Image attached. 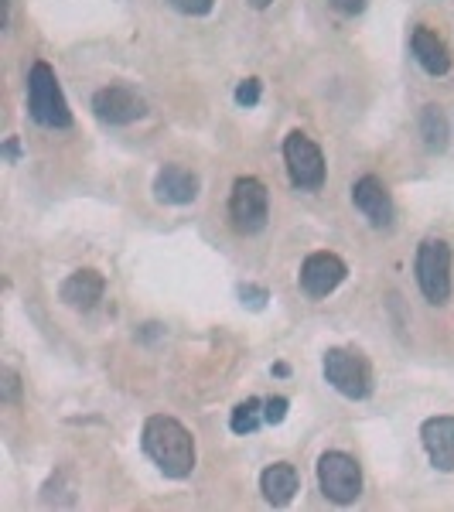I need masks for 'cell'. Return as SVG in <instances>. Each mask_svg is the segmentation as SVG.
Here are the masks:
<instances>
[{
    "label": "cell",
    "instance_id": "1",
    "mask_svg": "<svg viewBox=\"0 0 454 512\" xmlns=\"http://www.w3.org/2000/svg\"><path fill=\"white\" fill-rule=\"evenodd\" d=\"M140 448L158 465V472L164 478L181 482V478L195 472V437L175 417H164V414L147 417L144 431H140Z\"/></svg>",
    "mask_w": 454,
    "mask_h": 512
},
{
    "label": "cell",
    "instance_id": "2",
    "mask_svg": "<svg viewBox=\"0 0 454 512\" xmlns=\"http://www.w3.org/2000/svg\"><path fill=\"white\" fill-rule=\"evenodd\" d=\"M28 113H31V120L48 130L72 127L69 99H65L59 76H55V69L48 62H35L28 72Z\"/></svg>",
    "mask_w": 454,
    "mask_h": 512
},
{
    "label": "cell",
    "instance_id": "3",
    "mask_svg": "<svg viewBox=\"0 0 454 512\" xmlns=\"http://www.w3.org/2000/svg\"><path fill=\"white\" fill-rule=\"evenodd\" d=\"M321 373H325V383L335 393H342L345 400H369L373 396V366L359 349H349V345L328 349L325 359H321Z\"/></svg>",
    "mask_w": 454,
    "mask_h": 512
},
{
    "label": "cell",
    "instance_id": "4",
    "mask_svg": "<svg viewBox=\"0 0 454 512\" xmlns=\"http://www.w3.org/2000/svg\"><path fill=\"white\" fill-rule=\"evenodd\" d=\"M451 260H454L451 246L444 239L427 236L417 246V260H414L417 287L424 294V301L437 304V308L451 301Z\"/></svg>",
    "mask_w": 454,
    "mask_h": 512
},
{
    "label": "cell",
    "instance_id": "5",
    "mask_svg": "<svg viewBox=\"0 0 454 512\" xmlns=\"http://www.w3.org/2000/svg\"><path fill=\"white\" fill-rule=\"evenodd\" d=\"M270 219V192L260 178L246 175L236 178L233 195H229V222L239 236H257L267 229Z\"/></svg>",
    "mask_w": 454,
    "mask_h": 512
},
{
    "label": "cell",
    "instance_id": "6",
    "mask_svg": "<svg viewBox=\"0 0 454 512\" xmlns=\"http://www.w3.org/2000/svg\"><path fill=\"white\" fill-rule=\"evenodd\" d=\"M318 485L328 502H335V506H352L362 495L359 461L345 451H325L318 458Z\"/></svg>",
    "mask_w": 454,
    "mask_h": 512
},
{
    "label": "cell",
    "instance_id": "7",
    "mask_svg": "<svg viewBox=\"0 0 454 512\" xmlns=\"http://www.w3.org/2000/svg\"><path fill=\"white\" fill-rule=\"evenodd\" d=\"M284 164L297 192H318V188L325 185V175H328L325 154H321V147L308 134H301V130L284 137Z\"/></svg>",
    "mask_w": 454,
    "mask_h": 512
},
{
    "label": "cell",
    "instance_id": "8",
    "mask_svg": "<svg viewBox=\"0 0 454 512\" xmlns=\"http://www.w3.org/2000/svg\"><path fill=\"white\" fill-rule=\"evenodd\" d=\"M349 277V267L338 253H311L308 260L301 263V274H297V284L301 291L311 297V301H321V297L335 294L338 287Z\"/></svg>",
    "mask_w": 454,
    "mask_h": 512
},
{
    "label": "cell",
    "instance_id": "9",
    "mask_svg": "<svg viewBox=\"0 0 454 512\" xmlns=\"http://www.w3.org/2000/svg\"><path fill=\"white\" fill-rule=\"evenodd\" d=\"M93 113L96 120L110 123V127H130V123L147 117V103L130 86H103L93 96Z\"/></svg>",
    "mask_w": 454,
    "mask_h": 512
},
{
    "label": "cell",
    "instance_id": "10",
    "mask_svg": "<svg viewBox=\"0 0 454 512\" xmlns=\"http://www.w3.org/2000/svg\"><path fill=\"white\" fill-rule=\"evenodd\" d=\"M352 205L366 216V222L373 229H390L396 219V205H393L390 188H386L376 175H362L356 185H352Z\"/></svg>",
    "mask_w": 454,
    "mask_h": 512
},
{
    "label": "cell",
    "instance_id": "11",
    "mask_svg": "<svg viewBox=\"0 0 454 512\" xmlns=\"http://www.w3.org/2000/svg\"><path fill=\"white\" fill-rule=\"evenodd\" d=\"M420 444H424L427 458L437 472H454V417H427L420 424Z\"/></svg>",
    "mask_w": 454,
    "mask_h": 512
},
{
    "label": "cell",
    "instance_id": "12",
    "mask_svg": "<svg viewBox=\"0 0 454 512\" xmlns=\"http://www.w3.org/2000/svg\"><path fill=\"white\" fill-rule=\"evenodd\" d=\"M198 188H202L198 175L181 168V164H164L158 178H154V198L161 205H192L198 198Z\"/></svg>",
    "mask_w": 454,
    "mask_h": 512
},
{
    "label": "cell",
    "instance_id": "13",
    "mask_svg": "<svg viewBox=\"0 0 454 512\" xmlns=\"http://www.w3.org/2000/svg\"><path fill=\"white\" fill-rule=\"evenodd\" d=\"M410 48H414V59H417L420 69L427 72V76L441 79V76H448V72H451V52H448V45H444L441 35L427 28V24L414 28V35H410Z\"/></svg>",
    "mask_w": 454,
    "mask_h": 512
},
{
    "label": "cell",
    "instance_id": "14",
    "mask_svg": "<svg viewBox=\"0 0 454 512\" xmlns=\"http://www.w3.org/2000/svg\"><path fill=\"white\" fill-rule=\"evenodd\" d=\"M103 291H106L103 274H96V270H76V274L62 280L59 297L72 311H93L103 301Z\"/></svg>",
    "mask_w": 454,
    "mask_h": 512
},
{
    "label": "cell",
    "instance_id": "15",
    "mask_svg": "<svg viewBox=\"0 0 454 512\" xmlns=\"http://www.w3.org/2000/svg\"><path fill=\"white\" fill-rule=\"evenodd\" d=\"M297 489H301V475H297L294 465H287V461H274V465L263 468L260 492H263V499H267L274 509L291 506Z\"/></svg>",
    "mask_w": 454,
    "mask_h": 512
},
{
    "label": "cell",
    "instance_id": "16",
    "mask_svg": "<svg viewBox=\"0 0 454 512\" xmlns=\"http://www.w3.org/2000/svg\"><path fill=\"white\" fill-rule=\"evenodd\" d=\"M420 137H424V144H427V151H444L448 147V137H451V130H448V117H444V110L441 106H424L420 110Z\"/></svg>",
    "mask_w": 454,
    "mask_h": 512
},
{
    "label": "cell",
    "instance_id": "17",
    "mask_svg": "<svg viewBox=\"0 0 454 512\" xmlns=\"http://www.w3.org/2000/svg\"><path fill=\"white\" fill-rule=\"evenodd\" d=\"M263 424H267V417H263V400H257V396L243 400L233 410V417H229V427H233V434H239V437L257 434Z\"/></svg>",
    "mask_w": 454,
    "mask_h": 512
},
{
    "label": "cell",
    "instance_id": "18",
    "mask_svg": "<svg viewBox=\"0 0 454 512\" xmlns=\"http://www.w3.org/2000/svg\"><path fill=\"white\" fill-rule=\"evenodd\" d=\"M260 96H263V82L260 79H243L236 86V103L246 106V110H253V106L260 103Z\"/></svg>",
    "mask_w": 454,
    "mask_h": 512
},
{
    "label": "cell",
    "instance_id": "19",
    "mask_svg": "<svg viewBox=\"0 0 454 512\" xmlns=\"http://www.w3.org/2000/svg\"><path fill=\"white\" fill-rule=\"evenodd\" d=\"M287 410H291V400H287V396H270V400H263V417H267L270 427L284 424Z\"/></svg>",
    "mask_w": 454,
    "mask_h": 512
},
{
    "label": "cell",
    "instance_id": "20",
    "mask_svg": "<svg viewBox=\"0 0 454 512\" xmlns=\"http://www.w3.org/2000/svg\"><path fill=\"white\" fill-rule=\"evenodd\" d=\"M171 7L181 14H188V18H205V14H212L216 0H171Z\"/></svg>",
    "mask_w": 454,
    "mask_h": 512
},
{
    "label": "cell",
    "instance_id": "21",
    "mask_svg": "<svg viewBox=\"0 0 454 512\" xmlns=\"http://www.w3.org/2000/svg\"><path fill=\"white\" fill-rule=\"evenodd\" d=\"M0 376H4V383H0V396H4V403H18L21 400V379H18V373L7 366Z\"/></svg>",
    "mask_w": 454,
    "mask_h": 512
},
{
    "label": "cell",
    "instance_id": "22",
    "mask_svg": "<svg viewBox=\"0 0 454 512\" xmlns=\"http://www.w3.org/2000/svg\"><path fill=\"white\" fill-rule=\"evenodd\" d=\"M239 297H243V304H250V308H257V311L270 301L267 287H257V284H243L239 287Z\"/></svg>",
    "mask_w": 454,
    "mask_h": 512
},
{
    "label": "cell",
    "instance_id": "23",
    "mask_svg": "<svg viewBox=\"0 0 454 512\" xmlns=\"http://www.w3.org/2000/svg\"><path fill=\"white\" fill-rule=\"evenodd\" d=\"M332 4H335L342 14H359L362 7H366V0H332Z\"/></svg>",
    "mask_w": 454,
    "mask_h": 512
},
{
    "label": "cell",
    "instance_id": "24",
    "mask_svg": "<svg viewBox=\"0 0 454 512\" xmlns=\"http://www.w3.org/2000/svg\"><path fill=\"white\" fill-rule=\"evenodd\" d=\"M18 154H21L18 137H7V144H4V158H7V161H18Z\"/></svg>",
    "mask_w": 454,
    "mask_h": 512
},
{
    "label": "cell",
    "instance_id": "25",
    "mask_svg": "<svg viewBox=\"0 0 454 512\" xmlns=\"http://www.w3.org/2000/svg\"><path fill=\"white\" fill-rule=\"evenodd\" d=\"M250 4H253V7H257V11H267V7H270V4H274V0H250Z\"/></svg>",
    "mask_w": 454,
    "mask_h": 512
},
{
    "label": "cell",
    "instance_id": "26",
    "mask_svg": "<svg viewBox=\"0 0 454 512\" xmlns=\"http://www.w3.org/2000/svg\"><path fill=\"white\" fill-rule=\"evenodd\" d=\"M287 373H291V369H287V362H277V366H274V376H287Z\"/></svg>",
    "mask_w": 454,
    "mask_h": 512
}]
</instances>
